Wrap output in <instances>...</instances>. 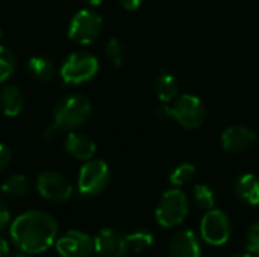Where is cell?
<instances>
[{
	"instance_id": "1",
	"label": "cell",
	"mask_w": 259,
	"mask_h": 257,
	"mask_svg": "<svg viewBox=\"0 0 259 257\" xmlns=\"http://www.w3.org/2000/svg\"><path fill=\"white\" fill-rule=\"evenodd\" d=\"M9 235L21 253L41 254L56 242L58 223L44 211H27L11 223Z\"/></svg>"
},
{
	"instance_id": "2",
	"label": "cell",
	"mask_w": 259,
	"mask_h": 257,
	"mask_svg": "<svg viewBox=\"0 0 259 257\" xmlns=\"http://www.w3.org/2000/svg\"><path fill=\"white\" fill-rule=\"evenodd\" d=\"M91 114L90 101L77 94L61 98L53 109V126L56 129H76L80 127Z\"/></svg>"
},
{
	"instance_id": "3",
	"label": "cell",
	"mask_w": 259,
	"mask_h": 257,
	"mask_svg": "<svg viewBox=\"0 0 259 257\" xmlns=\"http://www.w3.org/2000/svg\"><path fill=\"white\" fill-rule=\"evenodd\" d=\"M188 214V200L181 189L167 191L156 206V221L162 227L179 226Z\"/></svg>"
},
{
	"instance_id": "4",
	"label": "cell",
	"mask_w": 259,
	"mask_h": 257,
	"mask_svg": "<svg viewBox=\"0 0 259 257\" xmlns=\"http://www.w3.org/2000/svg\"><path fill=\"white\" fill-rule=\"evenodd\" d=\"M109 177H111L109 167L105 161H100V159L88 161L80 168V173L77 177L79 194L83 197L99 195L109 185Z\"/></svg>"
},
{
	"instance_id": "5",
	"label": "cell",
	"mask_w": 259,
	"mask_h": 257,
	"mask_svg": "<svg viewBox=\"0 0 259 257\" xmlns=\"http://www.w3.org/2000/svg\"><path fill=\"white\" fill-rule=\"evenodd\" d=\"M99 71V61L96 56L90 53H73L70 55L62 67H61V77L65 83L79 85L83 82L91 80Z\"/></svg>"
},
{
	"instance_id": "6",
	"label": "cell",
	"mask_w": 259,
	"mask_h": 257,
	"mask_svg": "<svg viewBox=\"0 0 259 257\" xmlns=\"http://www.w3.org/2000/svg\"><path fill=\"white\" fill-rule=\"evenodd\" d=\"M171 118H175L182 127L194 130L205 123L206 109L199 97L193 94H184L171 105Z\"/></svg>"
},
{
	"instance_id": "7",
	"label": "cell",
	"mask_w": 259,
	"mask_h": 257,
	"mask_svg": "<svg viewBox=\"0 0 259 257\" xmlns=\"http://www.w3.org/2000/svg\"><path fill=\"white\" fill-rule=\"evenodd\" d=\"M102 29L103 18L91 9H82L73 17L68 27V36L74 42L87 45L99 38Z\"/></svg>"
},
{
	"instance_id": "8",
	"label": "cell",
	"mask_w": 259,
	"mask_h": 257,
	"mask_svg": "<svg viewBox=\"0 0 259 257\" xmlns=\"http://www.w3.org/2000/svg\"><path fill=\"white\" fill-rule=\"evenodd\" d=\"M231 221L228 215L219 209H209L202 218L200 233L205 242L214 247L226 244L231 238Z\"/></svg>"
},
{
	"instance_id": "9",
	"label": "cell",
	"mask_w": 259,
	"mask_h": 257,
	"mask_svg": "<svg viewBox=\"0 0 259 257\" xmlns=\"http://www.w3.org/2000/svg\"><path fill=\"white\" fill-rule=\"evenodd\" d=\"M36 188L42 198L53 203H64L73 194L71 182L58 171H44L36 179Z\"/></svg>"
},
{
	"instance_id": "10",
	"label": "cell",
	"mask_w": 259,
	"mask_h": 257,
	"mask_svg": "<svg viewBox=\"0 0 259 257\" xmlns=\"http://www.w3.org/2000/svg\"><path fill=\"white\" fill-rule=\"evenodd\" d=\"M55 245L61 257H91L94 253V239L79 230L67 232L55 242Z\"/></svg>"
},
{
	"instance_id": "11",
	"label": "cell",
	"mask_w": 259,
	"mask_h": 257,
	"mask_svg": "<svg viewBox=\"0 0 259 257\" xmlns=\"http://www.w3.org/2000/svg\"><path fill=\"white\" fill-rule=\"evenodd\" d=\"M94 253L97 257H127L126 238L112 229H102L94 238Z\"/></svg>"
},
{
	"instance_id": "12",
	"label": "cell",
	"mask_w": 259,
	"mask_h": 257,
	"mask_svg": "<svg viewBox=\"0 0 259 257\" xmlns=\"http://www.w3.org/2000/svg\"><path fill=\"white\" fill-rule=\"evenodd\" d=\"M256 142V133L246 126H232L222 133V147L229 153H241Z\"/></svg>"
},
{
	"instance_id": "13",
	"label": "cell",
	"mask_w": 259,
	"mask_h": 257,
	"mask_svg": "<svg viewBox=\"0 0 259 257\" xmlns=\"http://www.w3.org/2000/svg\"><path fill=\"white\" fill-rule=\"evenodd\" d=\"M202 248L193 230H181L170 244V257H200Z\"/></svg>"
},
{
	"instance_id": "14",
	"label": "cell",
	"mask_w": 259,
	"mask_h": 257,
	"mask_svg": "<svg viewBox=\"0 0 259 257\" xmlns=\"http://www.w3.org/2000/svg\"><path fill=\"white\" fill-rule=\"evenodd\" d=\"M65 150L79 161H90L96 153V142L83 133L70 132L65 138Z\"/></svg>"
},
{
	"instance_id": "15",
	"label": "cell",
	"mask_w": 259,
	"mask_h": 257,
	"mask_svg": "<svg viewBox=\"0 0 259 257\" xmlns=\"http://www.w3.org/2000/svg\"><path fill=\"white\" fill-rule=\"evenodd\" d=\"M235 194L238 198L249 206H258L259 204V179L255 174L246 173L241 174L234 185Z\"/></svg>"
},
{
	"instance_id": "16",
	"label": "cell",
	"mask_w": 259,
	"mask_h": 257,
	"mask_svg": "<svg viewBox=\"0 0 259 257\" xmlns=\"http://www.w3.org/2000/svg\"><path fill=\"white\" fill-rule=\"evenodd\" d=\"M24 106L21 91L14 85H6L0 91V109L6 117H15Z\"/></svg>"
},
{
	"instance_id": "17",
	"label": "cell",
	"mask_w": 259,
	"mask_h": 257,
	"mask_svg": "<svg viewBox=\"0 0 259 257\" xmlns=\"http://www.w3.org/2000/svg\"><path fill=\"white\" fill-rule=\"evenodd\" d=\"M155 89H156L158 98L162 103H171L178 97V91H179L178 79L175 77V74L164 71L158 76L155 82Z\"/></svg>"
},
{
	"instance_id": "18",
	"label": "cell",
	"mask_w": 259,
	"mask_h": 257,
	"mask_svg": "<svg viewBox=\"0 0 259 257\" xmlns=\"http://www.w3.org/2000/svg\"><path fill=\"white\" fill-rule=\"evenodd\" d=\"M27 67L30 74L39 82H52L56 76V68L53 62L44 56H32Z\"/></svg>"
},
{
	"instance_id": "19",
	"label": "cell",
	"mask_w": 259,
	"mask_h": 257,
	"mask_svg": "<svg viewBox=\"0 0 259 257\" xmlns=\"http://www.w3.org/2000/svg\"><path fill=\"white\" fill-rule=\"evenodd\" d=\"M2 194L11 197V198H21L24 197L29 189H30V183L27 180L26 176L23 174H12L9 176L3 183H2Z\"/></svg>"
},
{
	"instance_id": "20",
	"label": "cell",
	"mask_w": 259,
	"mask_h": 257,
	"mask_svg": "<svg viewBox=\"0 0 259 257\" xmlns=\"http://www.w3.org/2000/svg\"><path fill=\"white\" fill-rule=\"evenodd\" d=\"M124 238H126L129 251H134V253H143L153 244V235L146 230H137L134 233H129Z\"/></svg>"
},
{
	"instance_id": "21",
	"label": "cell",
	"mask_w": 259,
	"mask_h": 257,
	"mask_svg": "<svg viewBox=\"0 0 259 257\" xmlns=\"http://www.w3.org/2000/svg\"><path fill=\"white\" fill-rule=\"evenodd\" d=\"M194 174H196V167L190 162H184L171 171L170 182L173 186H182V185L188 183L194 177Z\"/></svg>"
},
{
	"instance_id": "22",
	"label": "cell",
	"mask_w": 259,
	"mask_h": 257,
	"mask_svg": "<svg viewBox=\"0 0 259 257\" xmlns=\"http://www.w3.org/2000/svg\"><path fill=\"white\" fill-rule=\"evenodd\" d=\"M15 56L11 50L0 45V83L6 82L15 71Z\"/></svg>"
},
{
	"instance_id": "23",
	"label": "cell",
	"mask_w": 259,
	"mask_h": 257,
	"mask_svg": "<svg viewBox=\"0 0 259 257\" xmlns=\"http://www.w3.org/2000/svg\"><path fill=\"white\" fill-rule=\"evenodd\" d=\"M194 200L199 208L209 211L215 204V194L208 185L200 183V185H196V188H194Z\"/></svg>"
},
{
	"instance_id": "24",
	"label": "cell",
	"mask_w": 259,
	"mask_h": 257,
	"mask_svg": "<svg viewBox=\"0 0 259 257\" xmlns=\"http://www.w3.org/2000/svg\"><path fill=\"white\" fill-rule=\"evenodd\" d=\"M106 58L108 61L114 65V67H121L126 61V53H124V47L123 44L115 39L111 38L106 44Z\"/></svg>"
},
{
	"instance_id": "25",
	"label": "cell",
	"mask_w": 259,
	"mask_h": 257,
	"mask_svg": "<svg viewBox=\"0 0 259 257\" xmlns=\"http://www.w3.org/2000/svg\"><path fill=\"white\" fill-rule=\"evenodd\" d=\"M246 250L253 256H259V223H255L247 232Z\"/></svg>"
},
{
	"instance_id": "26",
	"label": "cell",
	"mask_w": 259,
	"mask_h": 257,
	"mask_svg": "<svg viewBox=\"0 0 259 257\" xmlns=\"http://www.w3.org/2000/svg\"><path fill=\"white\" fill-rule=\"evenodd\" d=\"M11 221V211L5 201V198L0 194V230H3Z\"/></svg>"
},
{
	"instance_id": "27",
	"label": "cell",
	"mask_w": 259,
	"mask_h": 257,
	"mask_svg": "<svg viewBox=\"0 0 259 257\" xmlns=\"http://www.w3.org/2000/svg\"><path fill=\"white\" fill-rule=\"evenodd\" d=\"M11 162V151L5 144H0V171H3Z\"/></svg>"
},
{
	"instance_id": "28",
	"label": "cell",
	"mask_w": 259,
	"mask_h": 257,
	"mask_svg": "<svg viewBox=\"0 0 259 257\" xmlns=\"http://www.w3.org/2000/svg\"><path fill=\"white\" fill-rule=\"evenodd\" d=\"M156 115L162 120H167V118H171V105L170 103H164L162 106L158 108L156 111Z\"/></svg>"
},
{
	"instance_id": "29",
	"label": "cell",
	"mask_w": 259,
	"mask_h": 257,
	"mask_svg": "<svg viewBox=\"0 0 259 257\" xmlns=\"http://www.w3.org/2000/svg\"><path fill=\"white\" fill-rule=\"evenodd\" d=\"M121 3L123 8L129 9V11H134L137 8H140V5L143 3V0H118Z\"/></svg>"
},
{
	"instance_id": "30",
	"label": "cell",
	"mask_w": 259,
	"mask_h": 257,
	"mask_svg": "<svg viewBox=\"0 0 259 257\" xmlns=\"http://www.w3.org/2000/svg\"><path fill=\"white\" fill-rule=\"evenodd\" d=\"M8 256H9V245H8V242L3 238H0V257Z\"/></svg>"
},
{
	"instance_id": "31",
	"label": "cell",
	"mask_w": 259,
	"mask_h": 257,
	"mask_svg": "<svg viewBox=\"0 0 259 257\" xmlns=\"http://www.w3.org/2000/svg\"><path fill=\"white\" fill-rule=\"evenodd\" d=\"M90 6H99L103 0H85Z\"/></svg>"
},
{
	"instance_id": "32",
	"label": "cell",
	"mask_w": 259,
	"mask_h": 257,
	"mask_svg": "<svg viewBox=\"0 0 259 257\" xmlns=\"http://www.w3.org/2000/svg\"><path fill=\"white\" fill-rule=\"evenodd\" d=\"M232 257H255L253 254H250L249 251L247 253H238V254H235V256H232Z\"/></svg>"
},
{
	"instance_id": "33",
	"label": "cell",
	"mask_w": 259,
	"mask_h": 257,
	"mask_svg": "<svg viewBox=\"0 0 259 257\" xmlns=\"http://www.w3.org/2000/svg\"><path fill=\"white\" fill-rule=\"evenodd\" d=\"M8 257H26V254H24V253H23V254H11V256Z\"/></svg>"
},
{
	"instance_id": "34",
	"label": "cell",
	"mask_w": 259,
	"mask_h": 257,
	"mask_svg": "<svg viewBox=\"0 0 259 257\" xmlns=\"http://www.w3.org/2000/svg\"><path fill=\"white\" fill-rule=\"evenodd\" d=\"M0 38H2V29H0Z\"/></svg>"
}]
</instances>
